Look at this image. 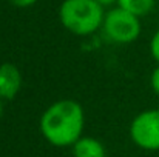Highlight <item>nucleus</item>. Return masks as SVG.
Returning <instances> with one entry per match:
<instances>
[{"label":"nucleus","instance_id":"obj_4","mask_svg":"<svg viewBox=\"0 0 159 157\" xmlns=\"http://www.w3.org/2000/svg\"><path fill=\"white\" fill-rule=\"evenodd\" d=\"M131 142L144 151H159V108L136 114L128 128Z\"/></svg>","mask_w":159,"mask_h":157},{"label":"nucleus","instance_id":"obj_10","mask_svg":"<svg viewBox=\"0 0 159 157\" xmlns=\"http://www.w3.org/2000/svg\"><path fill=\"white\" fill-rule=\"evenodd\" d=\"M8 2L16 8H30V6L36 5L39 0H8Z\"/></svg>","mask_w":159,"mask_h":157},{"label":"nucleus","instance_id":"obj_12","mask_svg":"<svg viewBox=\"0 0 159 157\" xmlns=\"http://www.w3.org/2000/svg\"><path fill=\"white\" fill-rule=\"evenodd\" d=\"M3 114H5V100L0 99V119L3 117Z\"/></svg>","mask_w":159,"mask_h":157},{"label":"nucleus","instance_id":"obj_1","mask_svg":"<svg viewBox=\"0 0 159 157\" xmlns=\"http://www.w3.org/2000/svg\"><path fill=\"white\" fill-rule=\"evenodd\" d=\"M39 128L43 139L53 146L71 148L84 136V108L79 102L71 99L57 100L43 111Z\"/></svg>","mask_w":159,"mask_h":157},{"label":"nucleus","instance_id":"obj_7","mask_svg":"<svg viewBox=\"0 0 159 157\" xmlns=\"http://www.w3.org/2000/svg\"><path fill=\"white\" fill-rule=\"evenodd\" d=\"M117 6H120L122 9L131 12L133 15L142 19L155 9L156 0H119Z\"/></svg>","mask_w":159,"mask_h":157},{"label":"nucleus","instance_id":"obj_3","mask_svg":"<svg viewBox=\"0 0 159 157\" xmlns=\"http://www.w3.org/2000/svg\"><path fill=\"white\" fill-rule=\"evenodd\" d=\"M102 34L107 40L116 45H128L139 39L142 33L141 19L131 12L122 9L120 6H111L105 12Z\"/></svg>","mask_w":159,"mask_h":157},{"label":"nucleus","instance_id":"obj_11","mask_svg":"<svg viewBox=\"0 0 159 157\" xmlns=\"http://www.w3.org/2000/svg\"><path fill=\"white\" fill-rule=\"evenodd\" d=\"M96 2L101 3L104 8H107V6H114V5H117L119 0H96Z\"/></svg>","mask_w":159,"mask_h":157},{"label":"nucleus","instance_id":"obj_9","mask_svg":"<svg viewBox=\"0 0 159 157\" xmlns=\"http://www.w3.org/2000/svg\"><path fill=\"white\" fill-rule=\"evenodd\" d=\"M150 88L159 97V65H156L150 74Z\"/></svg>","mask_w":159,"mask_h":157},{"label":"nucleus","instance_id":"obj_8","mask_svg":"<svg viewBox=\"0 0 159 157\" xmlns=\"http://www.w3.org/2000/svg\"><path fill=\"white\" fill-rule=\"evenodd\" d=\"M150 54H152L153 60L159 65V28L153 33V36L150 39Z\"/></svg>","mask_w":159,"mask_h":157},{"label":"nucleus","instance_id":"obj_5","mask_svg":"<svg viewBox=\"0 0 159 157\" xmlns=\"http://www.w3.org/2000/svg\"><path fill=\"white\" fill-rule=\"evenodd\" d=\"M22 88V74L14 63L0 65V99L5 102L16 99Z\"/></svg>","mask_w":159,"mask_h":157},{"label":"nucleus","instance_id":"obj_2","mask_svg":"<svg viewBox=\"0 0 159 157\" xmlns=\"http://www.w3.org/2000/svg\"><path fill=\"white\" fill-rule=\"evenodd\" d=\"M105 12L96 0H63L59 6V22L68 33L88 37L102 29Z\"/></svg>","mask_w":159,"mask_h":157},{"label":"nucleus","instance_id":"obj_6","mask_svg":"<svg viewBox=\"0 0 159 157\" xmlns=\"http://www.w3.org/2000/svg\"><path fill=\"white\" fill-rule=\"evenodd\" d=\"M73 157H107L105 145L96 139V137H88L82 136L73 146Z\"/></svg>","mask_w":159,"mask_h":157}]
</instances>
